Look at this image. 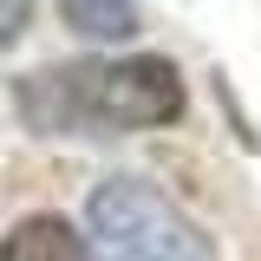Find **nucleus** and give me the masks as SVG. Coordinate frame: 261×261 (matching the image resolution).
I'll return each mask as SVG.
<instances>
[{
  "instance_id": "1",
  "label": "nucleus",
  "mask_w": 261,
  "mask_h": 261,
  "mask_svg": "<svg viewBox=\"0 0 261 261\" xmlns=\"http://www.w3.org/2000/svg\"><path fill=\"white\" fill-rule=\"evenodd\" d=\"M20 118L46 137H124L170 124L183 111V79L170 59H72L20 79Z\"/></svg>"
},
{
  "instance_id": "2",
  "label": "nucleus",
  "mask_w": 261,
  "mask_h": 261,
  "mask_svg": "<svg viewBox=\"0 0 261 261\" xmlns=\"http://www.w3.org/2000/svg\"><path fill=\"white\" fill-rule=\"evenodd\" d=\"M98 261H209V235L144 176H111L85 202Z\"/></svg>"
},
{
  "instance_id": "3",
  "label": "nucleus",
  "mask_w": 261,
  "mask_h": 261,
  "mask_svg": "<svg viewBox=\"0 0 261 261\" xmlns=\"http://www.w3.org/2000/svg\"><path fill=\"white\" fill-rule=\"evenodd\" d=\"M0 261H85V242L59 216H27V222L0 242Z\"/></svg>"
},
{
  "instance_id": "4",
  "label": "nucleus",
  "mask_w": 261,
  "mask_h": 261,
  "mask_svg": "<svg viewBox=\"0 0 261 261\" xmlns=\"http://www.w3.org/2000/svg\"><path fill=\"white\" fill-rule=\"evenodd\" d=\"M65 20L79 33H105V39H124L137 27V13H130L124 0H65Z\"/></svg>"
},
{
  "instance_id": "5",
  "label": "nucleus",
  "mask_w": 261,
  "mask_h": 261,
  "mask_svg": "<svg viewBox=\"0 0 261 261\" xmlns=\"http://www.w3.org/2000/svg\"><path fill=\"white\" fill-rule=\"evenodd\" d=\"M27 13H33V0H0V53L20 39V27H27Z\"/></svg>"
}]
</instances>
